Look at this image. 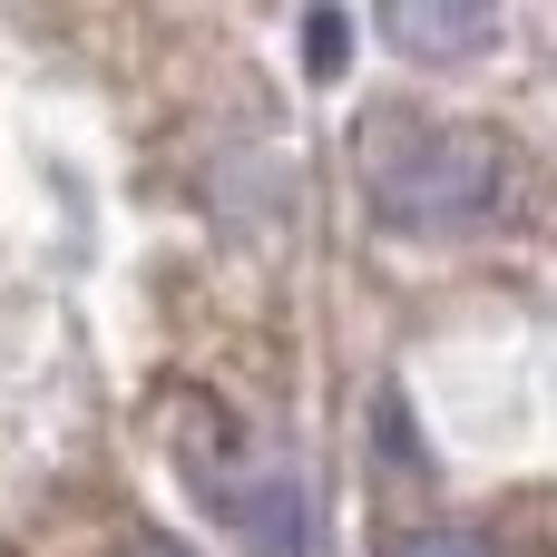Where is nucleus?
Listing matches in <instances>:
<instances>
[{
	"instance_id": "20e7f679",
	"label": "nucleus",
	"mask_w": 557,
	"mask_h": 557,
	"mask_svg": "<svg viewBox=\"0 0 557 557\" xmlns=\"http://www.w3.org/2000/svg\"><path fill=\"white\" fill-rule=\"evenodd\" d=\"M392 557H490V548H480L470 529H421V539H401Z\"/></svg>"
},
{
	"instance_id": "39448f33",
	"label": "nucleus",
	"mask_w": 557,
	"mask_h": 557,
	"mask_svg": "<svg viewBox=\"0 0 557 557\" xmlns=\"http://www.w3.org/2000/svg\"><path fill=\"white\" fill-rule=\"evenodd\" d=\"M304 49H313V69H323V78H333V69H343V49H352V29H343V20H333V10H323V20H313V29H304Z\"/></svg>"
},
{
	"instance_id": "423d86ee",
	"label": "nucleus",
	"mask_w": 557,
	"mask_h": 557,
	"mask_svg": "<svg viewBox=\"0 0 557 557\" xmlns=\"http://www.w3.org/2000/svg\"><path fill=\"white\" fill-rule=\"evenodd\" d=\"M137 557H186V548H137Z\"/></svg>"
},
{
	"instance_id": "7ed1b4c3",
	"label": "nucleus",
	"mask_w": 557,
	"mask_h": 557,
	"mask_svg": "<svg viewBox=\"0 0 557 557\" xmlns=\"http://www.w3.org/2000/svg\"><path fill=\"white\" fill-rule=\"evenodd\" d=\"M382 29H392V49H411V59H470V49L499 39V10H480V0H460V10H450V0H401Z\"/></svg>"
},
{
	"instance_id": "f03ea898",
	"label": "nucleus",
	"mask_w": 557,
	"mask_h": 557,
	"mask_svg": "<svg viewBox=\"0 0 557 557\" xmlns=\"http://www.w3.org/2000/svg\"><path fill=\"white\" fill-rule=\"evenodd\" d=\"M215 490V509L235 519V539L255 557H304V539H313V519H304V480L294 470H245V480H206Z\"/></svg>"
},
{
	"instance_id": "f257e3e1",
	"label": "nucleus",
	"mask_w": 557,
	"mask_h": 557,
	"mask_svg": "<svg viewBox=\"0 0 557 557\" xmlns=\"http://www.w3.org/2000/svg\"><path fill=\"white\" fill-rule=\"evenodd\" d=\"M362 196L392 235H470L509 196V157L490 127L460 117H372L362 127Z\"/></svg>"
}]
</instances>
